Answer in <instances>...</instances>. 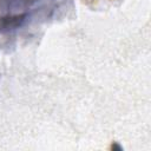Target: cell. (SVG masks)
Listing matches in <instances>:
<instances>
[{
    "mask_svg": "<svg viewBox=\"0 0 151 151\" xmlns=\"http://www.w3.org/2000/svg\"><path fill=\"white\" fill-rule=\"evenodd\" d=\"M54 0H0V31L24 26L35 13L48 7Z\"/></svg>",
    "mask_w": 151,
    "mask_h": 151,
    "instance_id": "6da1fadb",
    "label": "cell"
}]
</instances>
